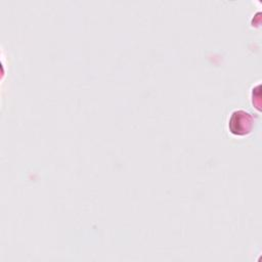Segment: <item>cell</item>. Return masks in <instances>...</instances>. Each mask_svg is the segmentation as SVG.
<instances>
[{
	"instance_id": "obj_1",
	"label": "cell",
	"mask_w": 262,
	"mask_h": 262,
	"mask_svg": "<svg viewBox=\"0 0 262 262\" xmlns=\"http://www.w3.org/2000/svg\"><path fill=\"white\" fill-rule=\"evenodd\" d=\"M253 117L244 110H235L228 119V130L236 136H244L251 133L253 129Z\"/></svg>"
}]
</instances>
